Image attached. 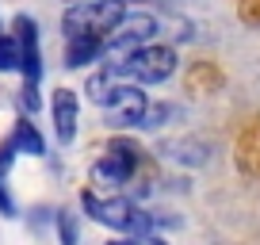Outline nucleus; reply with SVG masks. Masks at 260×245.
<instances>
[{
  "mask_svg": "<svg viewBox=\"0 0 260 245\" xmlns=\"http://www.w3.org/2000/svg\"><path fill=\"white\" fill-rule=\"evenodd\" d=\"M142 154H146V149H142L134 138L111 134V138H107V154L96 157V165H92V184L119 192L122 184L134 180V172H138V165H142Z\"/></svg>",
  "mask_w": 260,
  "mask_h": 245,
  "instance_id": "2",
  "label": "nucleus"
},
{
  "mask_svg": "<svg viewBox=\"0 0 260 245\" xmlns=\"http://www.w3.org/2000/svg\"><path fill=\"white\" fill-rule=\"evenodd\" d=\"M50 119H54V138L61 146L77 142V127H81V96L73 88H54L50 92Z\"/></svg>",
  "mask_w": 260,
  "mask_h": 245,
  "instance_id": "7",
  "label": "nucleus"
},
{
  "mask_svg": "<svg viewBox=\"0 0 260 245\" xmlns=\"http://www.w3.org/2000/svg\"><path fill=\"white\" fill-rule=\"evenodd\" d=\"M122 84H126V77H122L119 69L96 66V73H88V81H84V92H88V100L96 107H111V100L119 96Z\"/></svg>",
  "mask_w": 260,
  "mask_h": 245,
  "instance_id": "10",
  "label": "nucleus"
},
{
  "mask_svg": "<svg viewBox=\"0 0 260 245\" xmlns=\"http://www.w3.org/2000/svg\"><path fill=\"white\" fill-rule=\"evenodd\" d=\"M12 39H16L19 50V69L16 73L23 77V84H42V46H39V19L19 12L12 16Z\"/></svg>",
  "mask_w": 260,
  "mask_h": 245,
  "instance_id": "5",
  "label": "nucleus"
},
{
  "mask_svg": "<svg viewBox=\"0 0 260 245\" xmlns=\"http://www.w3.org/2000/svg\"><path fill=\"white\" fill-rule=\"evenodd\" d=\"M19 69V50H16V39H12L4 27H0V73H16Z\"/></svg>",
  "mask_w": 260,
  "mask_h": 245,
  "instance_id": "15",
  "label": "nucleus"
},
{
  "mask_svg": "<svg viewBox=\"0 0 260 245\" xmlns=\"http://www.w3.org/2000/svg\"><path fill=\"white\" fill-rule=\"evenodd\" d=\"M122 4H126V8H130V4H149V0H122Z\"/></svg>",
  "mask_w": 260,
  "mask_h": 245,
  "instance_id": "20",
  "label": "nucleus"
},
{
  "mask_svg": "<svg viewBox=\"0 0 260 245\" xmlns=\"http://www.w3.org/2000/svg\"><path fill=\"white\" fill-rule=\"evenodd\" d=\"M81 207L96 226L111 230V234H126V237L161 234V230H157V215L146 211V207H138L130 196H96L92 188H84Z\"/></svg>",
  "mask_w": 260,
  "mask_h": 245,
  "instance_id": "1",
  "label": "nucleus"
},
{
  "mask_svg": "<svg viewBox=\"0 0 260 245\" xmlns=\"http://www.w3.org/2000/svg\"><path fill=\"white\" fill-rule=\"evenodd\" d=\"M146 107H149L146 88H142V84H134V81H126V84L119 88V96L111 100V107H104V111H107V122H111L115 131H138V122H142V115H146Z\"/></svg>",
  "mask_w": 260,
  "mask_h": 245,
  "instance_id": "6",
  "label": "nucleus"
},
{
  "mask_svg": "<svg viewBox=\"0 0 260 245\" xmlns=\"http://www.w3.org/2000/svg\"><path fill=\"white\" fill-rule=\"evenodd\" d=\"M176 115H180V107L169 104V100H161V104H149L146 115H142V122H138V131H161V127H169Z\"/></svg>",
  "mask_w": 260,
  "mask_h": 245,
  "instance_id": "13",
  "label": "nucleus"
},
{
  "mask_svg": "<svg viewBox=\"0 0 260 245\" xmlns=\"http://www.w3.org/2000/svg\"><path fill=\"white\" fill-rule=\"evenodd\" d=\"M104 245H169V237L165 234H142V237H126V234H115L111 241Z\"/></svg>",
  "mask_w": 260,
  "mask_h": 245,
  "instance_id": "17",
  "label": "nucleus"
},
{
  "mask_svg": "<svg viewBox=\"0 0 260 245\" xmlns=\"http://www.w3.org/2000/svg\"><path fill=\"white\" fill-rule=\"evenodd\" d=\"M100 54H104V35H96V31L69 35L65 50H61V66L65 69H88V66H100Z\"/></svg>",
  "mask_w": 260,
  "mask_h": 245,
  "instance_id": "8",
  "label": "nucleus"
},
{
  "mask_svg": "<svg viewBox=\"0 0 260 245\" xmlns=\"http://www.w3.org/2000/svg\"><path fill=\"white\" fill-rule=\"evenodd\" d=\"M161 154H169L176 165H207V157H211V146L199 138H176V142H165Z\"/></svg>",
  "mask_w": 260,
  "mask_h": 245,
  "instance_id": "12",
  "label": "nucleus"
},
{
  "mask_svg": "<svg viewBox=\"0 0 260 245\" xmlns=\"http://www.w3.org/2000/svg\"><path fill=\"white\" fill-rule=\"evenodd\" d=\"M180 69V54L176 46H169V42H146V46H138L134 54L126 57V66H122V77L134 84H142V88H153V84H165L172 81Z\"/></svg>",
  "mask_w": 260,
  "mask_h": 245,
  "instance_id": "3",
  "label": "nucleus"
},
{
  "mask_svg": "<svg viewBox=\"0 0 260 245\" xmlns=\"http://www.w3.org/2000/svg\"><path fill=\"white\" fill-rule=\"evenodd\" d=\"M54 230H57V241L61 245H81V219L73 211H57L54 215Z\"/></svg>",
  "mask_w": 260,
  "mask_h": 245,
  "instance_id": "14",
  "label": "nucleus"
},
{
  "mask_svg": "<svg viewBox=\"0 0 260 245\" xmlns=\"http://www.w3.org/2000/svg\"><path fill=\"white\" fill-rule=\"evenodd\" d=\"M0 215H4V219H16L19 215L16 199H12V192H8V176H0Z\"/></svg>",
  "mask_w": 260,
  "mask_h": 245,
  "instance_id": "18",
  "label": "nucleus"
},
{
  "mask_svg": "<svg viewBox=\"0 0 260 245\" xmlns=\"http://www.w3.org/2000/svg\"><path fill=\"white\" fill-rule=\"evenodd\" d=\"M42 111V96H39V84H23L19 88V115H39Z\"/></svg>",
  "mask_w": 260,
  "mask_h": 245,
  "instance_id": "16",
  "label": "nucleus"
},
{
  "mask_svg": "<svg viewBox=\"0 0 260 245\" xmlns=\"http://www.w3.org/2000/svg\"><path fill=\"white\" fill-rule=\"evenodd\" d=\"M16 149H12V142L8 138H4V142H0V176H8V172H12V165H16Z\"/></svg>",
  "mask_w": 260,
  "mask_h": 245,
  "instance_id": "19",
  "label": "nucleus"
},
{
  "mask_svg": "<svg viewBox=\"0 0 260 245\" xmlns=\"http://www.w3.org/2000/svg\"><path fill=\"white\" fill-rule=\"evenodd\" d=\"M8 142H12V149H16L19 157H46V138H42V131L35 127L31 115H19V119L12 122Z\"/></svg>",
  "mask_w": 260,
  "mask_h": 245,
  "instance_id": "11",
  "label": "nucleus"
},
{
  "mask_svg": "<svg viewBox=\"0 0 260 245\" xmlns=\"http://www.w3.org/2000/svg\"><path fill=\"white\" fill-rule=\"evenodd\" d=\"M122 12H126L122 0H81V4H69V8L61 12V39L81 35V31L107 35L122 19Z\"/></svg>",
  "mask_w": 260,
  "mask_h": 245,
  "instance_id": "4",
  "label": "nucleus"
},
{
  "mask_svg": "<svg viewBox=\"0 0 260 245\" xmlns=\"http://www.w3.org/2000/svg\"><path fill=\"white\" fill-rule=\"evenodd\" d=\"M157 31H161V23H157L149 12H142V8H126L122 12V19L111 27L107 35H119V39H130L134 46H146V42H153L157 39Z\"/></svg>",
  "mask_w": 260,
  "mask_h": 245,
  "instance_id": "9",
  "label": "nucleus"
}]
</instances>
